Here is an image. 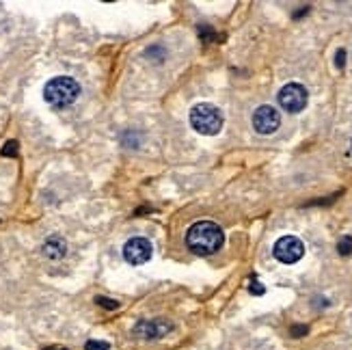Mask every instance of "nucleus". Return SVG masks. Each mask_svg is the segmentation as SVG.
Here are the masks:
<instances>
[{"instance_id": "obj_16", "label": "nucleus", "mask_w": 352, "mask_h": 350, "mask_svg": "<svg viewBox=\"0 0 352 350\" xmlns=\"http://www.w3.org/2000/svg\"><path fill=\"white\" fill-rule=\"evenodd\" d=\"M344 58H346V50L338 52V67H344Z\"/></svg>"}, {"instance_id": "obj_4", "label": "nucleus", "mask_w": 352, "mask_h": 350, "mask_svg": "<svg viewBox=\"0 0 352 350\" xmlns=\"http://www.w3.org/2000/svg\"><path fill=\"white\" fill-rule=\"evenodd\" d=\"M307 100H309L307 89L298 83H289L279 91V104L287 113H300L307 106Z\"/></svg>"}, {"instance_id": "obj_11", "label": "nucleus", "mask_w": 352, "mask_h": 350, "mask_svg": "<svg viewBox=\"0 0 352 350\" xmlns=\"http://www.w3.org/2000/svg\"><path fill=\"white\" fill-rule=\"evenodd\" d=\"M96 303H98V305H102V307H106V309H117L119 307L117 300H111V298H106V296H98Z\"/></svg>"}, {"instance_id": "obj_17", "label": "nucleus", "mask_w": 352, "mask_h": 350, "mask_svg": "<svg viewBox=\"0 0 352 350\" xmlns=\"http://www.w3.org/2000/svg\"><path fill=\"white\" fill-rule=\"evenodd\" d=\"M45 350H67V348H56V346H52V348H45Z\"/></svg>"}, {"instance_id": "obj_12", "label": "nucleus", "mask_w": 352, "mask_h": 350, "mask_svg": "<svg viewBox=\"0 0 352 350\" xmlns=\"http://www.w3.org/2000/svg\"><path fill=\"white\" fill-rule=\"evenodd\" d=\"M85 348L87 350H109V344L106 342H87Z\"/></svg>"}, {"instance_id": "obj_3", "label": "nucleus", "mask_w": 352, "mask_h": 350, "mask_svg": "<svg viewBox=\"0 0 352 350\" xmlns=\"http://www.w3.org/2000/svg\"><path fill=\"white\" fill-rule=\"evenodd\" d=\"M190 126L199 134L214 136L223 128V113L214 104H197L190 111Z\"/></svg>"}, {"instance_id": "obj_5", "label": "nucleus", "mask_w": 352, "mask_h": 350, "mask_svg": "<svg viewBox=\"0 0 352 350\" xmlns=\"http://www.w3.org/2000/svg\"><path fill=\"white\" fill-rule=\"evenodd\" d=\"M272 253L283 264H296L305 255V245L296 236H283V238H279L277 242H274Z\"/></svg>"}, {"instance_id": "obj_10", "label": "nucleus", "mask_w": 352, "mask_h": 350, "mask_svg": "<svg viewBox=\"0 0 352 350\" xmlns=\"http://www.w3.org/2000/svg\"><path fill=\"white\" fill-rule=\"evenodd\" d=\"M338 251H340V255H350L352 253V236H344L338 242Z\"/></svg>"}, {"instance_id": "obj_8", "label": "nucleus", "mask_w": 352, "mask_h": 350, "mask_svg": "<svg viewBox=\"0 0 352 350\" xmlns=\"http://www.w3.org/2000/svg\"><path fill=\"white\" fill-rule=\"evenodd\" d=\"M171 329V325L169 322H164V320H141L139 325H136V329H134V333L136 336H141V338H145V340H158V338H162L166 331Z\"/></svg>"}, {"instance_id": "obj_15", "label": "nucleus", "mask_w": 352, "mask_h": 350, "mask_svg": "<svg viewBox=\"0 0 352 350\" xmlns=\"http://www.w3.org/2000/svg\"><path fill=\"white\" fill-rule=\"evenodd\" d=\"M302 333H307V327H294V329H292V336H294V338H300Z\"/></svg>"}, {"instance_id": "obj_7", "label": "nucleus", "mask_w": 352, "mask_h": 350, "mask_svg": "<svg viewBox=\"0 0 352 350\" xmlns=\"http://www.w3.org/2000/svg\"><path fill=\"white\" fill-rule=\"evenodd\" d=\"M124 257L126 262L132 264V266H141L145 262H149L151 257V245L147 238H132L126 242L124 247Z\"/></svg>"}, {"instance_id": "obj_13", "label": "nucleus", "mask_w": 352, "mask_h": 350, "mask_svg": "<svg viewBox=\"0 0 352 350\" xmlns=\"http://www.w3.org/2000/svg\"><path fill=\"white\" fill-rule=\"evenodd\" d=\"M15 151H18V143L11 141V143H7V147L3 149V154H5V156H13Z\"/></svg>"}, {"instance_id": "obj_14", "label": "nucleus", "mask_w": 352, "mask_h": 350, "mask_svg": "<svg viewBox=\"0 0 352 350\" xmlns=\"http://www.w3.org/2000/svg\"><path fill=\"white\" fill-rule=\"evenodd\" d=\"M251 292H253V294H264V285L259 283V281H253V285H251Z\"/></svg>"}, {"instance_id": "obj_1", "label": "nucleus", "mask_w": 352, "mask_h": 350, "mask_svg": "<svg viewBox=\"0 0 352 350\" xmlns=\"http://www.w3.org/2000/svg\"><path fill=\"white\" fill-rule=\"evenodd\" d=\"M225 242L223 230L212 221L195 223L186 234V245L197 255H212L217 253Z\"/></svg>"}, {"instance_id": "obj_9", "label": "nucleus", "mask_w": 352, "mask_h": 350, "mask_svg": "<svg viewBox=\"0 0 352 350\" xmlns=\"http://www.w3.org/2000/svg\"><path fill=\"white\" fill-rule=\"evenodd\" d=\"M43 253L52 257V260H58V257L65 255V242L60 238H50L48 242L43 245Z\"/></svg>"}, {"instance_id": "obj_2", "label": "nucleus", "mask_w": 352, "mask_h": 350, "mask_svg": "<svg viewBox=\"0 0 352 350\" xmlns=\"http://www.w3.org/2000/svg\"><path fill=\"white\" fill-rule=\"evenodd\" d=\"M80 96V85L69 76H56L43 89V98L54 109H65V106L74 104Z\"/></svg>"}, {"instance_id": "obj_6", "label": "nucleus", "mask_w": 352, "mask_h": 350, "mask_svg": "<svg viewBox=\"0 0 352 350\" xmlns=\"http://www.w3.org/2000/svg\"><path fill=\"white\" fill-rule=\"evenodd\" d=\"M279 126H281V115L277 109H272V106H259L253 113V128L259 134H272V132H277Z\"/></svg>"}]
</instances>
